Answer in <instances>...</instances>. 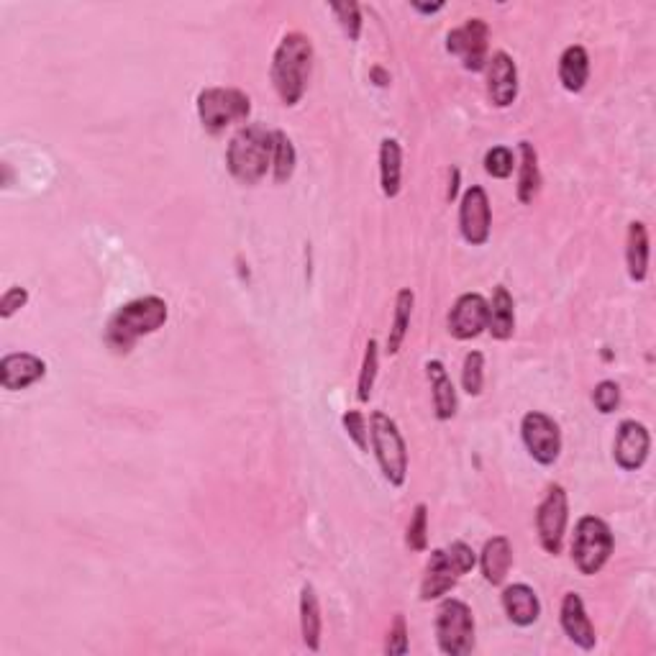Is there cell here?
Masks as SVG:
<instances>
[{
	"mask_svg": "<svg viewBox=\"0 0 656 656\" xmlns=\"http://www.w3.org/2000/svg\"><path fill=\"white\" fill-rule=\"evenodd\" d=\"M313 70V44L300 31L285 34L272 57V85L282 106L293 108L303 100Z\"/></svg>",
	"mask_w": 656,
	"mask_h": 656,
	"instance_id": "6da1fadb",
	"label": "cell"
},
{
	"mask_svg": "<svg viewBox=\"0 0 656 656\" xmlns=\"http://www.w3.org/2000/svg\"><path fill=\"white\" fill-rule=\"evenodd\" d=\"M167 300L159 295L136 298L121 305L106 326V344L116 354H129L141 336H149L167 323Z\"/></svg>",
	"mask_w": 656,
	"mask_h": 656,
	"instance_id": "7a4b0ae2",
	"label": "cell"
},
{
	"mask_svg": "<svg viewBox=\"0 0 656 656\" xmlns=\"http://www.w3.org/2000/svg\"><path fill=\"white\" fill-rule=\"evenodd\" d=\"M272 154H275V131L252 123L231 136L226 167L241 185H257L272 167Z\"/></svg>",
	"mask_w": 656,
	"mask_h": 656,
	"instance_id": "3957f363",
	"label": "cell"
},
{
	"mask_svg": "<svg viewBox=\"0 0 656 656\" xmlns=\"http://www.w3.org/2000/svg\"><path fill=\"white\" fill-rule=\"evenodd\" d=\"M369 441L385 480L393 487H403L408 477V446L398 431V423L382 410H375L369 416Z\"/></svg>",
	"mask_w": 656,
	"mask_h": 656,
	"instance_id": "277c9868",
	"label": "cell"
},
{
	"mask_svg": "<svg viewBox=\"0 0 656 656\" xmlns=\"http://www.w3.org/2000/svg\"><path fill=\"white\" fill-rule=\"evenodd\" d=\"M569 554H572L574 567L582 574H598L605 564L610 562L613 554V533L603 518L585 516L574 526L572 544H569Z\"/></svg>",
	"mask_w": 656,
	"mask_h": 656,
	"instance_id": "5b68a950",
	"label": "cell"
},
{
	"mask_svg": "<svg viewBox=\"0 0 656 656\" xmlns=\"http://www.w3.org/2000/svg\"><path fill=\"white\" fill-rule=\"evenodd\" d=\"M252 113L249 95L236 88H205L198 95V118L208 134H221L231 123L246 121Z\"/></svg>",
	"mask_w": 656,
	"mask_h": 656,
	"instance_id": "8992f818",
	"label": "cell"
},
{
	"mask_svg": "<svg viewBox=\"0 0 656 656\" xmlns=\"http://www.w3.org/2000/svg\"><path fill=\"white\" fill-rule=\"evenodd\" d=\"M436 641L449 656H467L475 649V615L467 603L446 598L436 610Z\"/></svg>",
	"mask_w": 656,
	"mask_h": 656,
	"instance_id": "52a82bcc",
	"label": "cell"
},
{
	"mask_svg": "<svg viewBox=\"0 0 656 656\" xmlns=\"http://www.w3.org/2000/svg\"><path fill=\"white\" fill-rule=\"evenodd\" d=\"M569 521V503L567 492L562 485H551L546 498L541 500L539 510H536V531H539V541L544 546L546 554L557 557L562 551L564 533H567Z\"/></svg>",
	"mask_w": 656,
	"mask_h": 656,
	"instance_id": "ba28073f",
	"label": "cell"
},
{
	"mask_svg": "<svg viewBox=\"0 0 656 656\" xmlns=\"http://www.w3.org/2000/svg\"><path fill=\"white\" fill-rule=\"evenodd\" d=\"M521 436L528 454L544 467H551L562 454V431H559L557 421L546 413H539V410L526 413L521 421Z\"/></svg>",
	"mask_w": 656,
	"mask_h": 656,
	"instance_id": "9c48e42d",
	"label": "cell"
},
{
	"mask_svg": "<svg viewBox=\"0 0 656 656\" xmlns=\"http://www.w3.org/2000/svg\"><path fill=\"white\" fill-rule=\"evenodd\" d=\"M490 41V29L482 18H469L467 24L451 31L446 36V49L462 59L464 70L480 72L487 67V44Z\"/></svg>",
	"mask_w": 656,
	"mask_h": 656,
	"instance_id": "30bf717a",
	"label": "cell"
},
{
	"mask_svg": "<svg viewBox=\"0 0 656 656\" xmlns=\"http://www.w3.org/2000/svg\"><path fill=\"white\" fill-rule=\"evenodd\" d=\"M490 198H487L485 188L472 185L464 190L462 203H459V231H462L464 241L472 246H482L490 241Z\"/></svg>",
	"mask_w": 656,
	"mask_h": 656,
	"instance_id": "8fae6325",
	"label": "cell"
},
{
	"mask_svg": "<svg viewBox=\"0 0 656 656\" xmlns=\"http://www.w3.org/2000/svg\"><path fill=\"white\" fill-rule=\"evenodd\" d=\"M651 451V436L649 428L639 421H623L618 426L613 444V459L615 464L626 472H636L646 464Z\"/></svg>",
	"mask_w": 656,
	"mask_h": 656,
	"instance_id": "7c38bea8",
	"label": "cell"
},
{
	"mask_svg": "<svg viewBox=\"0 0 656 656\" xmlns=\"http://www.w3.org/2000/svg\"><path fill=\"white\" fill-rule=\"evenodd\" d=\"M487 316H490V305L480 293L459 295L449 311V334L459 341L477 339L487 328Z\"/></svg>",
	"mask_w": 656,
	"mask_h": 656,
	"instance_id": "4fadbf2b",
	"label": "cell"
},
{
	"mask_svg": "<svg viewBox=\"0 0 656 656\" xmlns=\"http://www.w3.org/2000/svg\"><path fill=\"white\" fill-rule=\"evenodd\" d=\"M487 95L492 106L508 108L518 98V67L508 52H495L487 59Z\"/></svg>",
	"mask_w": 656,
	"mask_h": 656,
	"instance_id": "5bb4252c",
	"label": "cell"
},
{
	"mask_svg": "<svg viewBox=\"0 0 656 656\" xmlns=\"http://www.w3.org/2000/svg\"><path fill=\"white\" fill-rule=\"evenodd\" d=\"M44 375H47V364L36 354L18 352L0 359V380H3V387H6L8 393L26 390V387L44 380Z\"/></svg>",
	"mask_w": 656,
	"mask_h": 656,
	"instance_id": "9a60e30c",
	"label": "cell"
},
{
	"mask_svg": "<svg viewBox=\"0 0 656 656\" xmlns=\"http://www.w3.org/2000/svg\"><path fill=\"white\" fill-rule=\"evenodd\" d=\"M559 621H562L564 633L569 636L572 644H577L580 649L592 651L598 644V636H595V626L590 623V615H587L585 603L577 592H567L562 598V608H559Z\"/></svg>",
	"mask_w": 656,
	"mask_h": 656,
	"instance_id": "2e32d148",
	"label": "cell"
},
{
	"mask_svg": "<svg viewBox=\"0 0 656 656\" xmlns=\"http://www.w3.org/2000/svg\"><path fill=\"white\" fill-rule=\"evenodd\" d=\"M459 582L457 569L451 567L449 557H446V549L431 551L426 564V574H423L421 582V600L423 603H431V600L444 598L446 592L454 590Z\"/></svg>",
	"mask_w": 656,
	"mask_h": 656,
	"instance_id": "e0dca14e",
	"label": "cell"
},
{
	"mask_svg": "<svg viewBox=\"0 0 656 656\" xmlns=\"http://www.w3.org/2000/svg\"><path fill=\"white\" fill-rule=\"evenodd\" d=\"M503 608H505V615L510 618V623L528 628L539 621L541 600L539 595L533 592V587L518 582V585H508L503 590Z\"/></svg>",
	"mask_w": 656,
	"mask_h": 656,
	"instance_id": "ac0fdd59",
	"label": "cell"
},
{
	"mask_svg": "<svg viewBox=\"0 0 656 656\" xmlns=\"http://www.w3.org/2000/svg\"><path fill=\"white\" fill-rule=\"evenodd\" d=\"M426 375L431 382V390H434V410L439 421H451L457 416V390H454V382H451L449 372H446L444 362L439 359H431L426 364Z\"/></svg>",
	"mask_w": 656,
	"mask_h": 656,
	"instance_id": "d6986e66",
	"label": "cell"
},
{
	"mask_svg": "<svg viewBox=\"0 0 656 656\" xmlns=\"http://www.w3.org/2000/svg\"><path fill=\"white\" fill-rule=\"evenodd\" d=\"M510 564H513V546H510V541L505 536H492L480 554V567L487 585H503L510 572Z\"/></svg>",
	"mask_w": 656,
	"mask_h": 656,
	"instance_id": "ffe728a7",
	"label": "cell"
},
{
	"mask_svg": "<svg viewBox=\"0 0 656 656\" xmlns=\"http://www.w3.org/2000/svg\"><path fill=\"white\" fill-rule=\"evenodd\" d=\"M487 305H490L487 331L492 334V339H510L513 331H516V305H513V295L508 293V287H495V290H492V300Z\"/></svg>",
	"mask_w": 656,
	"mask_h": 656,
	"instance_id": "44dd1931",
	"label": "cell"
},
{
	"mask_svg": "<svg viewBox=\"0 0 656 656\" xmlns=\"http://www.w3.org/2000/svg\"><path fill=\"white\" fill-rule=\"evenodd\" d=\"M626 264L628 277L633 282H644L649 275V231L641 221H633L628 226L626 236Z\"/></svg>",
	"mask_w": 656,
	"mask_h": 656,
	"instance_id": "7402d4cb",
	"label": "cell"
},
{
	"mask_svg": "<svg viewBox=\"0 0 656 656\" xmlns=\"http://www.w3.org/2000/svg\"><path fill=\"white\" fill-rule=\"evenodd\" d=\"M403 182V149L398 139H382L380 144V185L385 198H398Z\"/></svg>",
	"mask_w": 656,
	"mask_h": 656,
	"instance_id": "603a6c76",
	"label": "cell"
},
{
	"mask_svg": "<svg viewBox=\"0 0 656 656\" xmlns=\"http://www.w3.org/2000/svg\"><path fill=\"white\" fill-rule=\"evenodd\" d=\"M587 77H590V57H587V49L574 44L567 47L559 57V80H562L564 90L569 93H580L587 85Z\"/></svg>",
	"mask_w": 656,
	"mask_h": 656,
	"instance_id": "cb8c5ba5",
	"label": "cell"
},
{
	"mask_svg": "<svg viewBox=\"0 0 656 656\" xmlns=\"http://www.w3.org/2000/svg\"><path fill=\"white\" fill-rule=\"evenodd\" d=\"M321 605H318V595L313 585H303L300 590V633H303V644L311 651L321 649Z\"/></svg>",
	"mask_w": 656,
	"mask_h": 656,
	"instance_id": "d4e9b609",
	"label": "cell"
},
{
	"mask_svg": "<svg viewBox=\"0 0 656 656\" xmlns=\"http://www.w3.org/2000/svg\"><path fill=\"white\" fill-rule=\"evenodd\" d=\"M413 305H416V295H413V290H410V287L398 290V295H395L393 326H390V334H387V349H385L390 357H395V354L403 349V341L405 336H408V328H410V318H413Z\"/></svg>",
	"mask_w": 656,
	"mask_h": 656,
	"instance_id": "484cf974",
	"label": "cell"
},
{
	"mask_svg": "<svg viewBox=\"0 0 656 656\" xmlns=\"http://www.w3.org/2000/svg\"><path fill=\"white\" fill-rule=\"evenodd\" d=\"M541 188L539 154L533 149L531 141H521V175H518V200L523 205L533 203Z\"/></svg>",
	"mask_w": 656,
	"mask_h": 656,
	"instance_id": "4316f807",
	"label": "cell"
},
{
	"mask_svg": "<svg viewBox=\"0 0 656 656\" xmlns=\"http://www.w3.org/2000/svg\"><path fill=\"white\" fill-rule=\"evenodd\" d=\"M295 147L287 139L285 131H275V154H272V170H275V182H287L295 172Z\"/></svg>",
	"mask_w": 656,
	"mask_h": 656,
	"instance_id": "83f0119b",
	"label": "cell"
},
{
	"mask_svg": "<svg viewBox=\"0 0 656 656\" xmlns=\"http://www.w3.org/2000/svg\"><path fill=\"white\" fill-rule=\"evenodd\" d=\"M377 367H380V349H377V341L369 339L367 349H364L362 369H359V380H357V398L362 403H367L369 395H372V387L377 380Z\"/></svg>",
	"mask_w": 656,
	"mask_h": 656,
	"instance_id": "f1b7e54d",
	"label": "cell"
},
{
	"mask_svg": "<svg viewBox=\"0 0 656 656\" xmlns=\"http://www.w3.org/2000/svg\"><path fill=\"white\" fill-rule=\"evenodd\" d=\"M462 385L467 395L482 393V385H485V357H482V352H469L464 357Z\"/></svg>",
	"mask_w": 656,
	"mask_h": 656,
	"instance_id": "f546056e",
	"label": "cell"
},
{
	"mask_svg": "<svg viewBox=\"0 0 656 656\" xmlns=\"http://www.w3.org/2000/svg\"><path fill=\"white\" fill-rule=\"evenodd\" d=\"M405 544L410 551H426L428 546V508L423 503L416 505L413 518L408 523V533H405Z\"/></svg>",
	"mask_w": 656,
	"mask_h": 656,
	"instance_id": "4dcf8cb0",
	"label": "cell"
},
{
	"mask_svg": "<svg viewBox=\"0 0 656 656\" xmlns=\"http://www.w3.org/2000/svg\"><path fill=\"white\" fill-rule=\"evenodd\" d=\"M513 167H516V157L508 147H492L485 154V172L495 180H505L513 175Z\"/></svg>",
	"mask_w": 656,
	"mask_h": 656,
	"instance_id": "1f68e13d",
	"label": "cell"
},
{
	"mask_svg": "<svg viewBox=\"0 0 656 656\" xmlns=\"http://www.w3.org/2000/svg\"><path fill=\"white\" fill-rule=\"evenodd\" d=\"M592 403H595V408H598L603 416L615 413L618 405H621V387H618V382L613 380L600 382V385L592 390Z\"/></svg>",
	"mask_w": 656,
	"mask_h": 656,
	"instance_id": "d6a6232c",
	"label": "cell"
},
{
	"mask_svg": "<svg viewBox=\"0 0 656 656\" xmlns=\"http://www.w3.org/2000/svg\"><path fill=\"white\" fill-rule=\"evenodd\" d=\"M410 649L408 641V623H405V615L398 613L393 618V626L387 631V641H385V654L387 656H405Z\"/></svg>",
	"mask_w": 656,
	"mask_h": 656,
	"instance_id": "836d02e7",
	"label": "cell"
},
{
	"mask_svg": "<svg viewBox=\"0 0 656 656\" xmlns=\"http://www.w3.org/2000/svg\"><path fill=\"white\" fill-rule=\"evenodd\" d=\"M341 423H344L349 439L357 444V449L369 451V426H367V418H364V413H359V410H346L344 418H341Z\"/></svg>",
	"mask_w": 656,
	"mask_h": 656,
	"instance_id": "e575fe53",
	"label": "cell"
},
{
	"mask_svg": "<svg viewBox=\"0 0 656 656\" xmlns=\"http://www.w3.org/2000/svg\"><path fill=\"white\" fill-rule=\"evenodd\" d=\"M331 13L339 18L341 29L349 36V41H357L362 34V16H359L357 3H339V6H331Z\"/></svg>",
	"mask_w": 656,
	"mask_h": 656,
	"instance_id": "d590c367",
	"label": "cell"
},
{
	"mask_svg": "<svg viewBox=\"0 0 656 656\" xmlns=\"http://www.w3.org/2000/svg\"><path fill=\"white\" fill-rule=\"evenodd\" d=\"M446 557H449L451 567L457 569L459 577H464V574L472 572L477 564V554L472 551V546L464 544V541H454V544L446 549Z\"/></svg>",
	"mask_w": 656,
	"mask_h": 656,
	"instance_id": "8d00e7d4",
	"label": "cell"
},
{
	"mask_svg": "<svg viewBox=\"0 0 656 656\" xmlns=\"http://www.w3.org/2000/svg\"><path fill=\"white\" fill-rule=\"evenodd\" d=\"M29 303V290L21 285L8 287L3 298H0V318H11L13 313H18L24 305Z\"/></svg>",
	"mask_w": 656,
	"mask_h": 656,
	"instance_id": "74e56055",
	"label": "cell"
},
{
	"mask_svg": "<svg viewBox=\"0 0 656 656\" xmlns=\"http://www.w3.org/2000/svg\"><path fill=\"white\" fill-rule=\"evenodd\" d=\"M369 75H372L375 85H380V88H387V85H390V75H387L382 67H372V72H369Z\"/></svg>",
	"mask_w": 656,
	"mask_h": 656,
	"instance_id": "f35d334b",
	"label": "cell"
},
{
	"mask_svg": "<svg viewBox=\"0 0 656 656\" xmlns=\"http://www.w3.org/2000/svg\"><path fill=\"white\" fill-rule=\"evenodd\" d=\"M418 13H426V16H434V13L444 11V3H434V6H423V3H413Z\"/></svg>",
	"mask_w": 656,
	"mask_h": 656,
	"instance_id": "ab89813d",
	"label": "cell"
}]
</instances>
